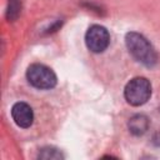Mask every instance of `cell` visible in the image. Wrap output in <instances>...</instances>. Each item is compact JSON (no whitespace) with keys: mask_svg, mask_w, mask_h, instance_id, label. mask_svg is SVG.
<instances>
[{"mask_svg":"<svg viewBox=\"0 0 160 160\" xmlns=\"http://www.w3.org/2000/svg\"><path fill=\"white\" fill-rule=\"evenodd\" d=\"M125 44L129 52L142 65L145 66H154L158 61L156 51L154 50L152 45L148 41L145 36L139 32L130 31L125 36Z\"/></svg>","mask_w":160,"mask_h":160,"instance_id":"cell-1","label":"cell"},{"mask_svg":"<svg viewBox=\"0 0 160 160\" xmlns=\"http://www.w3.org/2000/svg\"><path fill=\"white\" fill-rule=\"evenodd\" d=\"M125 100L132 106L144 105L151 96V84L146 78L131 79L124 89Z\"/></svg>","mask_w":160,"mask_h":160,"instance_id":"cell-2","label":"cell"},{"mask_svg":"<svg viewBox=\"0 0 160 160\" xmlns=\"http://www.w3.org/2000/svg\"><path fill=\"white\" fill-rule=\"evenodd\" d=\"M26 79L34 88L44 90L54 88L58 81L55 72L42 64L30 65L26 70Z\"/></svg>","mask_w":160,"mask_h":160,"instance_id":"cell-3","label":"cell"},{"mask_svg":"<svg viewBox=\"0 0 160 160\" xmlns=\"http://www.w3.org/2000/svg\"><path fill=\"white\" fill-rule=\"evenodd\" d=\"M85 42L90 51L102 52L108 49L110 44V34L101 25H92L88 29L85 34Z\"/></svg>","mask_w":160,"mask_h":160,"instance_id":"cell-4","label":"cell"},{"mask_svg":"<svg viewBox=\"0 0 160 160\" xmlns=\"http://www.w3.org/2000/svg\"><path fill=\"white\" fill-rule=\"evenodd\" d=\"M11 116L15 124L20 128H29L34 121V112L29 104L26 102H15L11 108Z\"/></svg>","mask_w":160,"mask_h":160,"instance_id":"cell-5","label":"cell"},{"mask_svg":"<svg viewBox=\"0 0 160 160\" xmlns=\"http://www.w3.org/2000/svg\"><path fill=\"white\" fill-rule=\"evenodd\" d=\"M128 128L132 135L140 136V135L145 134L146 130L149 129V119L142 114H136L129 119Z\"/></svg>","mask_w":160,"mask_h":160,"instance_id":"cell-6","label":"cell"},{"mask_svg":"<svg viewBox=\"0 0 160 160\" xmlns=\"http://www.w3.org/2000/svg\"><path fill=\"white\" fill-rule=\"evenodd\" d=\"M39 158L40 159H62V154L54 148H44L41 149V151L39 152Z\"/></svg>","mask_w":160,"mask_h":160,"instance_id":"cell-7","label":"cell"},{"mask_svg":"<svg viewBox=\"0 0 160 160\" xmlns=\"http://www.w3.org/2000/svg\"><path fill=\"white\" fill-rule=\"evenodd\" d=\"M20 1L19 0H9V8H8V19L14 21L19 14H20Z\"/></svg>","mask_w":160,"mask_h":160,"instance_id":"cell-8","label":"cell"}]
</instances>
